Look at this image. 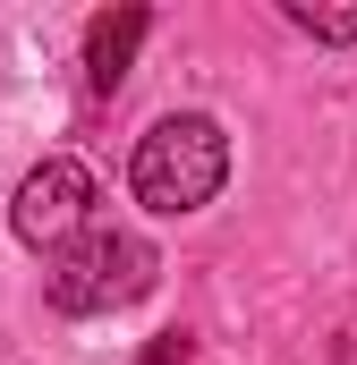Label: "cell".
<instances>
[{
	"label": "cell",
	"instance_id": "obj_1",
	"mask_svg": "<svg viewBox=\"0 0 357 365\" xmlns=\"http://www.w3.org/2000/svg\"><path fill=\"white\" fill-rule=\"evenodd\" d=\"M221 179H230V136H221V119H204V110H171V119H154V128L136 136L128 187H136L145 212L187 221V212H204V204L221 195Z\"/></svg>",
	"mask_w": 357,
	"mask_h": 365
},
{
	"label": "cell",
	"instance_id": "obj_2",
	"mask_svg": "<svg viewBox=\"0 0 357 365\" xmlns=\"http://www.w3.org/2000/svg\"><path fill=\"white\" fill-rule=\"evenodd\" d=\"M162 272V255L136 238V230H86L69 255H51L43 272V297L60 314H111V306H136Z\"/></svg>",
	"mask_w": 357,
	"mask_h": 365
},
{
	"label": "cell",
	"instance_id": "obj_3",
	"mask_svg": "<svg viewBox=\"0 0 357 365\" xmlns=\"http://www.w3.org/2000/svg\"><path fill=\"white\" fill-rule=\"evenodd\" d=\"M9 230H17L34 255H69L94 230V170L69 162V153L34 162V170L17 179V195H9Z\"/></svg>",
	"mask_w": 357,
	"mask_h": 365
},
{
	"label": "cell",
	"instance_id": "obj_4",
	"mask_svg": "<svg viewBox=\"0 0 357 365\" xmlns=\"http://www.w3.org/2000/svg\"><path fill=\"white\" fill-rule=\"evenodd\" d=\"M154 34V9H102L86 26V86L94 93H119V77H128V60H136V43Z\"/></svg>",
	"mask_w": 357,
	"mask_h": 365
},
{
	"label": "cell",
	"instance_id": "obj_5",
	"mask_svg": "<svg viewBox=\"0 0 357 365\" xmlns=\"http://www.w3.org/2000/svg\"><path fill=\"white\" fill-rule=\"evenodd\" d=\"M281 17L298 34H315V43H357V9H306V0H289Z\"/></svg>",
	"mask_w": 357,
	"mask_h": 365
},
{
	"label": "cell",
	"instance_id": "obj_6",
	"mask_svg": "<svg viewBox=\"0 0 357 365\" xmlns=\"http://www.w3.org/2000/svg\"><path fill=\"white\" fill-rule=\"evenodd\" d=\"M187 357H196V340H187V331H162V340H154L136 365H187Z\"/></svg>",
	"mask_w": 357,
	"mask_h": 365
}]
</instances>
